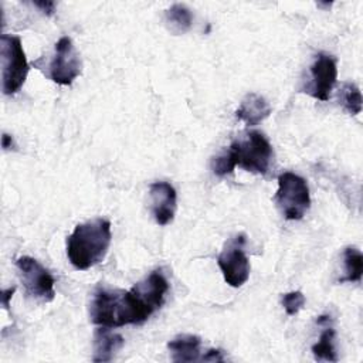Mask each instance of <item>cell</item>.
Returning a JSON list of instances; mask_svg holds the SVG:
<instances>
[{
  "instance_id": "obj_1",
  "label": "cell",
  "mask_w": 363,
  "mask_h": 363,
  "mask_svg": "<svg viewBox=\"0 0 363 363\" xmlns=\"http://www.w3.org/2000/svg\"><path fill=\"white\" fill-rule=\"evenodd\" d=\"M153 313L133 286L129 291L99 286L94 292L89 306L91 322L111 329L125 325H140Z\"/></svg>"
},
{
  "instance_id": "obj_2",
  "label": "cell",
  "mask_w": 363,
  "mask_h": 363,
  "mask_svg": "<svg viewBox=\"0 0 363 363\" xmlns=\"http://www.w3.org/2000/svg\"><path fill=\"white\" fill-rule=\"evenodd\" d=\"M111 240V223L105 218L78 224L67 238V257L74 268L89 269L105 258Z\"/></svg>"
},
{
  "instance_id": "obj_3",
  "label": "cell",
  "mask_w": 363,
  "mask_h": 363,
  "mask_svg": "<svg viewBox=\"0 0 363 363\" xmlns=\"http://www.w3.org/2000/svg\"><path fill=\"white\" fill-rule=\"evenodd\" d=\"M225 152L235 167L240 166L257 174H265L272 159V146L258 130H251L244 139L234 140Z\"/></svg>"
},
{
  "instance_id": "obj_4",
  "label": "cell",
  "mask_w": 363,
  "mask_h": 363,
  "mask_svg": "<svg viewBox=\"0 0 363 363\" xmlns=\"http://www.w3.org/2000/svg\"><path fill=\"white\" fill-rule=\"evenodd\" d=\"M1 48V88L4 95H14L21 89L30 71L21 38L3 34L0 37Z\"/></svg>"
},
{
  "instance_id": "obj_5",
  "label": "cell",
  "mask_w": 363,
  "mask_h": 363,
  "mask_svg": "<svg viewBox=\"0 0 363 363\" xmlns=\"http://www.w3.org/2000/svg\"><path fill=\"white\" fill-rule=\"evenodd\" d=\"M275 201L286 220H301L311 207L306 180L292 172L279 174Z\"/></svg>"
},
{
  "instance_id": "obj_6",
  "label": "cell",
  "mask_w": 363,
  "mask_h": 363,
  "mask_svg": "<svg viewBox=\"0 0 363 363\" xmlns=\"http://www.w3.org/2000/svg\"><path fill=\"white\" fill-rule=\"evenodd\" d=\"M245 238L242 234L235 235L228 240L217 257V265L221 269L224 281L233 286L238 288L244 285L250 278V261L244 252Z\"/></svg>"
},
{
  "instance_id": "obj_7",
  "label": "cell",
  "mask_w": 363,
  "mask_h": 363,
  "mask_svg": "<svg viewBox=\"0 0 363 363\" xmlns=\"http://www.w3.org/2000/svg\"><path fill=\"white\" fill-rule=\"evenodd\" d=\"M16 267L27 294L43 302H51L55 296L54 277L34 258L23 255L17 258Z\"/></svg>"
},
{
  "instance_id": "obj_8",
  "label": "cell",
  "mask_w": 363,
  "mask_h": 363,
  "mask_svg": "<svg viewBox=\"0 0 363 363\" xmlns=\"http://www.w3.org/2000/svg\"><path fill=\"white\" fill-rule=\"evenodd\" d=\"M48 69L50 78L58 85H71L81 75L82 64L69 37L64 35L55 43V52Z\"/></svg>"
},
{
  "instance_id": "obj_9",
  "label": "cell",
  "mask_w": 363,
  "mask_h": 363,
  "mask_svg": "<svg viewBox=\"0 0 363 363\" xmlns=\"http://www.w3.org/2000/svg\"><path fill=\"white\" fill-rule=\"evenodd\" d=\"M311 77L312 81L308 88L309 95L319 101H328L337 79L336 60L329 54L319 52L311 65Z\"/></svg>"
},
{
  "instance_id": "obj_10",
  "label": "cell",
  "mask_w": 363,
  "mask_h": 363,
  "mask_svg": "<svg viewBox=\"0 0 363 363\" xmlns=\"http://www.w3.org/2000/svg\"><path fill=\"white\" fill-rule=\"evenodd\" d=\"M149 194L155 221L159 225H167L172 223L177 207V194L174 187L167 182H155L149 187Z\"/></svg>"
},
{
  "instance_id": "obj_11",
  "label": "cell",
  "mask_w": 363,
  "mask_h": 363,
  "mask_svg": "<svg viewBox=\"0 0 363 363\" xmlns=\"http://www.w3.org/2000/svg\"><path fill=\"white\" fill-rule=\"evenodd\" d=\"M123 342V337L111 328L99 326L94 333L92 362H111L116 352L122 349Z\"/></svg>"
},
{
  "instance_id": "obj_12",
  "label": "cell",
  "mask_w": 363,
  "mask_h": 363,
  "mask_svg": "<svg viewBox=\"0 0 363 363\" xmlns=\"http://www.w3.org/2000/svg\"><path fill=\"white\" fill-rule=\"evenodd\" d=\"M269 113H271L269 104L265 101L264 96H261L255 92L247 94L242 98L238 109L235 111L237 119L242 121L248 126L258 125L265 118H268Z\"/></svg>"
},
{
  "instance_id": "obj_13",
  "label": "cell",
  "mask_w": 363,
  "mask_h": 363,
  "mask_svg": "<svg viewBox=\"0 0 363 363\" xmlns=\"http://www.w3.org/2000/svg\"><path fill=\"white\" fill-rule=\"evenodd\" d=\"M201 340L196 335H179L167 343L172 360L179 363L200 360Z\"/></svg>"
},
{
  "instance_id": "obj_14",
  "label": "cell",
  "mask_w": 363,
  "mask_h": 363,
  "mask_svg": "<svg viewBox=\"0 0 363 363\" xmlns=\"http://www.w3.org/2000/svg\"><path fill=\"white\" fill-rule=\"evenodd\" d=\"M164 20H166L167 28L173 34H184L191 27L193 16H191V11L184 4L176 3L166 10Z\"/></svg>"
},
{
  "instance_id": "obj_15",
  "label": "cell",
  "mask_w": 363,
  "mask_h": 363,
  "mask_svg": "<svg viewBox=\"0 0 363 363\" xmlns=\"http://www.w3.org/2000/svg\"><path fill=\"white\" fill-rule=\"evenodd\" d=\"M343 264H345V277L340 278V282H360L363 274V255L354 247H346L343 250Z\"/></svg>"
},
{
  "instance_id": "obj_16",
  "label": "cell",
  "mask_w": 363,
  "mask_h": 363,
  "mask_svg": "<svg viewBox=\"0 0 363 363\" xmlns=\"http://www.w3.org/2000/svg\"><path fill=\"white\" fill-rule=\"evenodd\" d=\"M312 353L316 360L337 362V354L335 350V330L332 326H325L318 343L312 346Z\"/></svg>"
},
{
  "instance_id": "obj_17",
  "label": "cell",
  "mask_w": 363,
  "mask_h": 363,
  "mask_svg": "<svg viewBox=\"0 0 363 363\" xmlns=\"http://www.w3.org/2000/svg\"><path fill=\"white\" fill-rule=\"evenodd\" d=\"M342 104L349 115L362 112V94L354 84H345L342 88Z\"/></svg>"
},
{
  "instance_id": "obj_18",
  "label": "cell",
  "mask_w": 363,
  "mask_h": 363,
  "mask_svg": "<svg viewBox=\"0 0 363 363\" xmlns=\"http://www.w3.org/2000/svg\"><path fill=\"white\" fill-rule=\"evenodd\" d=\"M303 303H305V295L301 291H292V292L284 294L282 296V306L289 316L296 315L303 306Z\"/></svg>"
},
{
  "instance_id": "obj_19",
  "label": "cell",
  "mask_w": 363,
  "mask_h": 363,
  "mask_svg": "<svg viewBox=\"0 0 363 363\" xmlns=\"http://www.w3.org/2000/svg\"><path fill=\"white\" fill-rule=\"evenodd\" d=\"M234 169H235V166L231 162V159L227 155V152H224V153H221V155H218V156L211 159V170H213V173L216 176H220V177L227 176V174L233 173Z\"/></svg>"
},
{
  "instance_id": "obj_20",
  "label": "cell",
  "mask_w": 363,
  "mask_h": 363,
  "mask_svg": "<svg viewBox=\"0 0 363 363\" xmlns=\"http://www.w3.org/2000/svg\"><path fill=\"white\" fill-rule=\"evenodd\" d=\"M204 362H224L223 350L221 349H210L206 352V354L201 357Z\"/></svg>"
},
{
  "instance_id": "obj_21",
  "label": "cell",
  "mask_w": 363,
  "mask_h": 363,
  "mask_svg": "<svg viewBox=\"0 0 363 363\" xmlns=\"http://www.w3.org/2000/svg\"><path fill=\"white\" fill-rule=\"evenodd\" d=\"M33 4H34L35 7H38V9H41V11H43V13H45L47 16H51V14H54V11H55V3H54V1H51V0L34 1Z\"/></svg>"
},
{
  "instance_id": "obj_22",
  "label": "cell",
  "mask_w": 363,
  "mask_h": 363,
  "mask_svg": "<svg viewBox=\"0 0 363 363\" xmlns=\"http://www.w3.org/2000/svg\"><path fill=\"white\" fill-rule=\"evenodd\" d=\"M14 292H16V288H14V286L1 291V303H3L4 309H9V306H10V299H11V296H13Z\"/></svg>"
},
{
  "instance_id": "obj_23",
  "label": "cell",
  "mask_w": 363,
  "mask_h": 363,
  "mask_svg": "<svg viewBox=\"0 0 363 363\" xmlns=\"http://www.w3.org/2000/svg\"><path fill=\"white\" fill-rule=\"evenodd\" d=\"M1 147H3L4 150H9V149H14V147H16L14 140H13V138H11L10 135L3 133V136H1Z\"/></svg>"
}]
</instances>
